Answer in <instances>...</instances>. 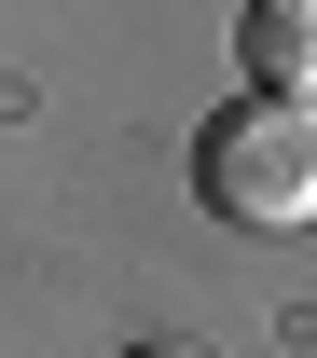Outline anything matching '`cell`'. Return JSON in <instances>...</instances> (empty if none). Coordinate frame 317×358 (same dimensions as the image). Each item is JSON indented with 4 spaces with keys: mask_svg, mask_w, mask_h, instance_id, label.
Masks as SVG:
<instances>
[{
    "mask_svg": "<svg viewBox=\"0 0 317 358\" xmlns=\"http://www.w3.org/2000/svg\"><path fill=\"white\" fill-rule=\"evenodd\" d=\"M193 193L234 234H304L317 221V96H221L193 124Z\"/></svg>",
    "mask_w": 317,
    "mask_h": 358,
    "instance_id": "cell-1",
    "label": "cell"
},
{
    "mask_svg": "<svg viewBox=\"0 0 317 358\" xmlns=\"http://www.w3.org/2000/svg\"><path fill=\"white\" fill-rule=\"evenodd\" d=\"M234 69L262 96H317V0H234Z\"/></svg>",
    "mask_w": 317,
    "mask_h": 358,
    "instance_id": "cell-2",
    "label": "cell"
},
{
    "mask_svg": "<svg viewBox=\"0 0 317 358\" xmlns=\"http://www.w3.org/2000/svg\"><path fill=\"white\" fill-rule=\"evenodd\" d=\"M125 358H193V345H125Z\"/></svg>",
    "mask_w": 317,
    "mask_h": 358,
    "instance_id": "cell-3",
    "label": "cell"
}]
</instances>
